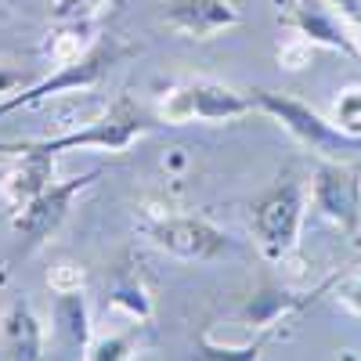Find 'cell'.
Returning <instances> with one entry per match:
<instances>
[{"instance_id": "1", "label": "cell", "mask_w": 361, "mask_h": 361, "mask_svg": "<svg viewBox=\"0 0 361 361\" xmlns=\"http://www.w3.org/2000/svg\"><path fill=\"white\" fill-rule=\"evenodd\" d=\"M267 116H275L279 123L311 152H318L322 159H343V152L361 148V137H350L347 130H340L333 119L318 116L311 105L296 102L289 94H275V90H253L250 94Z\"/></svg>"}, {"instance_id": "2", "label": "cell", "mask_w": 361, "mask_h": 361, "mask_svg": "<svg viewBox=\"0 0 361 361\" xmlns=\"http://www.w3.org/2000/svg\"><path fill=\"white\" fill-rule=\"evenodd\" d=\"M304 188L296 180L267 188L257 202H253V238L267 260H282L296 250L300 243V224H304Z\"/></svg>"}, {"instance_id": "3", "label": "cell", "mask_w": 361, "mask_h": 361, "mask_svg": "<svg viewBox=\"0 0 361 361\" xmlns=\"http://www.w3.org/2000/svg\"><path fill=\"white\" fill-rule=\"evenodd\" d=\"M253 109V98L243 90L214 83V80H192L173 87L159 105V116L166 123H192V119H206V123H228Z\"/></svg>"}, {"instance_id": "4", "label": "cell", "mask_w": 361, "mask_h": 361, "mask_svg": "<svg viewBox=\"0 0 361 361\" xmlns=\"http://www.w3.org/2000/svg\"><path fill=\"white\" fill-rule=\"evenodd\" d=\"M311 202L340 231H347V235L361 231V173L350 163L322 159L311 177Z\"/></svg>"}, {"instance_id": "5", "label": "cell", "mask_w": 361, "mask_h": 361, "mask_svg": "<svg viewBox=\"0 0 361 361\" xmlns=\"http://www.w3.org/2000/svg\"><path fill=\"white\" fill-rule=\"evenodd\" d=\"M148 127V116L130 102V98H119L105 116H98L94 123H87L83 130H73V134H62V137H47V141H37L44 152L58 156L66 152V148H112V152H119V148H127L134 137H141Z\"/></svg>"}, {"instance_id": "6", "label": "cell", "mask_w": 361, "mask_h": 361, "mask_svg": "<svg viewBox=\"0 0 361 361\" xmlns=\"http://www.w3.org/2000/svg\"><path fill=\"white\" fill-rule=\"evenodd\" d=\"M98 173H102V170H90V173H83V177L66 180V185H47L40 195H33L25 206H18V214H15V231L25 238V250H37L40 243H47V235L66 221L73 199L94 185Z\"/></svg>"}, {"instance_id": "7", "label": "cell", "mask_w": 361, "mask_h": 361, "mask_svg": "<svg viewBox=\"0 0 361 361\" xmlns=\"http://www.w3.org/2000/svg\"><path fill=\"white\" fill-rule=\"evenodd\" d=\"M275 8H279V22L286 29H293L296 37H304L307 44L357 54L354 40H350V29H347V22L336 11L333 0H275Z\"/></svg>"}, {"instance_id": "8", "label": "cell", "mask_w": 361, "mask_h": 361, "mask_svg": "<svg viewBox=\"0 0 361 361\" xmlns=\"http://www.w3.org/2000/svg\"><path fill=\"white\" fill-rule=\"evenodd\" d=\"M148 238L177 260H214L228 250V235L202 217H159L148 224Z\"/></svg>"}, {"instance_id": "9", "label": "cell", "mask_w": 361, "mask_h": 361, "mask_svg": "<svg viewBox=\"0 0 361 361\" xmlns=\"http://www.w3.org/2000/svg\"><path fill=\"white\" fill-rule=\"evenodd\" d=\"M116 58L112 47H90L83 58H76V62H66V66H58L54 76L33 83L29 90H22L18 98H8V102H0V116L4 112H15L18 105H37L44 102L47 94H58V90H76V87H90V83H98L105 66Z\"/></svg>"}, {"instance_id": "10", "label": "cell", "mask_w": 361, "mask_h": 361, "mask_svg": "<svg viewBox=\"0 0 361 361\" xmlns=\"http://www.w3.org/2000/svg\"><path fill=\"white\" fill-rule=\"evenodd\" d=\"M235 22L238 11L231 8V0H170L163 11V25L188 40H209Z\"/></svg>"}, {"instance_id": "11", "label": "cell", "mask_w": 361, "mask_h": 361, "mask_svg": "<svg viewBox=\"0 0 361 361\" xmlns=\"http://www.w3.org/2000/svg\"><path fill=\"white\" fill-rule=\"evenodd\" d=\"M0 152H15V156H18L15 170L4 177V195H8V202H11L15 209L25 206L29 199L40 195V192L51 185L54 156L44 152L37 141H29V145H0Z\"/></svg>"}, {"instance_id": "12", "label": "cell", "mask_w": 361, "mask_h": 361, "mask_svg": "<svg viewBox=\"0 0 361 361\" xmlns=\"http://www.w3.org/2000/svg\"><path fill=\"white\" fill-rule=\"evenodd\" d=\"M4 333H8V347L15 357H40V325L25 300L11 304V311L4 318Z\"/></svg>"}, {"instance_id": "13", "label": "cell", "mask_w": 361, "mask_h": 361, "mask_svg": "<svg viewBox=\"0 0 361 361\" xmlns=\"http://www.w3.org/2000/svg\"><path fill=\"white\" fill-rule=\"evenodd\" d=\"M54 322L62 329V336L73 350H87V340H90V325H87V307H83V296L80 289L76 293H58L54 300Z\"/></svg>"}, {"instance_id": "14", "label": "cell", "mask_w": 361, "mask_h": 361, "mask_svg": "<svg viewBox=\"0 0 361 361\" xmlns=\"http://www.w3.org/2000/svg\"><path fill=\"white\" fill-rule=\"evenodd\" d=\"M90 51V18H80V22H62V29L51 37V58L58 66L66 62H76Z\"/></svg>"}, {"instance_id": "15", "label": "cell", "mask_w": 361, "mask_h": 361, "mask_svg": "<svg viewBox=\"0 0 361 361\" xmlns=\"http://www.w3.org/2000/svg\"><path fill=\"white\" fill-rule=\"evenodd\" d=\"M333 123L347 130L350 137H361V87L340 90V98L333 105Z\"/></svg>"}, {"instance_id": "16", "label": "cell", "mask_w": 361, "mask_h": 361, "mask_svg": "<svg viewBox=\"0 0 361 361\" xmlns=\"http://www.w3.org/2000/svg\"><path fill=\"white\" fill-rule=\"evenodd\" d=\"M112 307H123L130 318H141V322L152 314V307H148V296H145L141 286H119V289L112 293Z\"/></svg>"}, {"instance_id": "17", "label": "cell", "mask_w": 361, "mask_h": 361, "mask_svg": "<svg viewBox=\"0 0 361 361\" xmlns=\"http://www.w3.org/2000/svg\"><path fill=\"white\" fill-rule=\"evenodd\" d=\"M102 4H105V0H54L51 15L58 22H80V18H94Z\"/></svg>"}, {"instance_id": "18", "label": "cell", "mask_w": 361, "mask_h": 361, "mask_svg": "<svg viewBox=\"0 0 361 361\" xmlns=\"http://www.w3.org/2000/svg\"><path fill=\"white\" fill-rule=\"evenodd\" d=\"M47 282L54 293H76V289H83V271L76 264H58V267H51Z\"/></svg>"}, {"instance_id": "19", "label": "cell", "mask_w": 361, "mask_h": 361, "mask_svg": "<svg viewBox=\"0 0 361 361\" xmlns=\"http://www.w3.org/2000/svg\"><path fill=\"white\" fill-rule=\"evenodd\" d=\"M336 11L343 15L347 29H350V40H354V51L361 58V0H333Z\"/></svg>"}, {"instance_id": "20", "label": "cell", "mask_w": 361, "mask_h": 361, "mask_svg": "<svg viewBox=\"0 0 361 361\" xmlns=\"http://www.w3.org/2000/svg\"><path fill=\"white\" fill-rule=\"evenodd\" d=\"M311 47H314V44H307L304 37H296V44H289V47L279 51V62H282L286 69H304L307 58H311Z\"/></svg>"}, {"instance_id": "21", "label": "cell", "mask_w": 361, "mask_h": 361, "mask_svg": "<svg viewBox=\"0 0 361 361\" xmlns=\"http://www.w3.org/2000/svg\"><path fill=\"white\" fill-rule=\"evenodd\" d=\"M340 300H343V307H350L354 314H361V275L347 279L340 286Z\"/></svg>"}, {"instance_id": "22", "label": "cell", "mask_w": 361, "mask_h": 361, "mask_svg": "<svg viewBox=\"0 0 361 361\" xmlns=\"http://www.w3.org/2000/svg\"><path fill=\"white\" fill-rule=\"evenodd\" d=\"M127 350H130V340H105L98 347H90L87 357H127Z\"/></svg>"}, {"instance_id": "23", "label": "cell", "mask_w": 361, "mask_h": 361, "mask_svg": "<svg viewBox=\"0 0 361 361\" xmlns=\"http://www.w3.org/2000/svg\"><path fill=\"white\" fill-rule=\"evenodd\" d=\"M15 80H18V76H15L11 69H0V94H4L8 87H15Z\"/></svg>"}]
</instances>
